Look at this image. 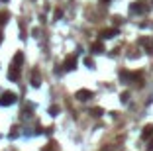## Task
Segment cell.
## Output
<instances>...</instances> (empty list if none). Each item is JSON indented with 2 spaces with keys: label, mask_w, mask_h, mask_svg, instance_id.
<instances>
[{
  "label": "cell",
  "mask_w": 153,
  "mask_h": 151,
  "mask_svg": "<svg viewBox=\"0 0 153 151\" xmlns=\"http://www.w3.org/2000/svg\"><path fill=\"white\" fill-rule=\"evenodd\" d=\"M16 102V94L14 92H2L0 94V106H12Z\"/></svg>",
  "instance_id": "obj_1"
},
{
  "label": "cell",
  "mask_w": 153,
  "mask_h": 151,
  "mask_svg": "<svg viewBox=\"0 0 153 151\" xmlns=\"http://www.w3.org/2000/svg\"><path fill=\"white\" fill-rule=\"evenodd\" d=\"M63 69H65V71H73V69H77V57H75V55H69V57L63 61Z\"/></svg>",
  "instance_id": "obj_2"
},
{
  "label": "cell",
  "mask_w": 153,
  "mask_h": 151,
  "mask_svg": "<svg viewBox=\"0 0 153 151\" xmlns=\"http://www.w3.org/2000/svg\"><path fill=\"white\" fill-rule=\"evenodd\" d=\"M8 79L10 80H18L20 79V65H10V71H8Z\"/></svg>",
  "instance_id": "obj_3"
},
{
  "label": "cell",
  "mask_w": 153,
  "mask_h": 151,
  "mask_svg": "<svg viewBox=\"0 0 153 151\" xmlns=\"http://www.w3.org/2000/svg\"><path fill=\"white\" fill-rule=\"evenodd\" d=\"M92 96H94L92 90H87V88H80V90H77V98L82 100V102H85V100H90Z\"/></svg>",
  "instance_id": "obj_4"
},
{
  "label": "cell",
  "mask_w": 153,
  "mask_h": 151,
  "mask_svg": "<svg viewBox=\"0 0 153 151\" xmlns=\"http://www.w3.org/2000/svg\"><path fill=\"white\" fill-rule=\"evenodd\" d=\"M145 2H133L132 6H130V12L132 14H141V12H145V6H143Z\"/></svg>",
  "instance_id": "obj_5"
},
{
  "label": "cell",
  "mask_w": 153,
  "mask_h": 151,
  "mask_svg": "<svg viewBox=\"0 0 153 151\" xmlns=\"http://www.w3.org/2000/svg\"><path fill=\"white\" fill-rule=\"evenodd\" d=\"M41 85V79H39V73L33 71L32 73V86H39Z\"/></svg>",
  "instance_id": "obj_6"
},
{
  "label": "cell",
  "mask_w": 153,
  "mask_h": 151,
  "mask_svg": "<svg viewBox=\"0 0 153 151\" xmlns=\"http://www.w3.org/2000/svg\"><path fill=\"white\" fill-rule=\"evenodd\" d=\"M12 63H14V65H22V63H24V53H22V51H18L16 55H14Z\"/></svg>",
  "instance_id": "obj_7"
},
{
  "label": "cell",
  "mask_w": 153,
  "mask_h": 151,
  "mask_svg": "<svg viewBox=\"0 0 153 151\" xmlns=\"http://www.w3.org/2000/svg\"><path fill=\"white\" fill-rule=\"evenodd\" d=\"M100 35H102L104 40H106V37H114V35H118V30H114V28H112V30H104Z\"/></svg>",
  "instance_id": "obj_8"
},
{
  "label": "cell",
  "mask_w": 153,
  "mask_h": 151,
  "mask_svg": "<svg viewBox=\"0 0 153 151\" xmlns=\"http://www.w3.org/2000/svg\"><path fill=\"white\" fill-rule=\"evenodd\" d=\"M151 133H153V126H145V128H143V133H141V138L147 139V138H151Z\"/></svg>",
  "instance_id": "obj_9"
},
{
  "label": "cell",
  "mask_w": 153,
  "mask_h": 151,
  "mask_svg": "<svg viewBox=\"0 0 153 151\" xmlns=\"http://www.w3.org/2000/svg\"><path fill=\"white\" fill-rule=\"evenodd\" d=\"M90 49H92V53H102V49H104V47H102V43H98V41H96V43H92V47H90Z\"/></svg>",
  "instance_id": "obj_10"
},
{
  "label": "cell",
  "mask_w": 153,
  "mask_h": 151,
  "mask_svg": "<svg viewBox=\"0 0 153 151\" xmlns=\"http://www.w3.org/2000/svg\"><path fill=\"white\" fill-rule=\"evenodd\" d=\"M49 114H51V116H57V114H59V106H51V108H49Z\"/></svg>",
  "instance_id": "obj_11"
},
{
  "label": "cell",
  "mask_w": 153,
  "mask_h": 151,
  "mask_svg": "<svg viewBox=\"0 0 153 151\" xmlns=\"http://www.w3.org/2000/svg\"><path fill=\"white\" fill-rule=\"evenodd\" d=\"M90 114H92V116H102V108H92Z\"/></svg>",
  "instance_id": "obj_12"
},
{
  "label": "cell",
  "mask_w": 153,
  "mask_h": 151,
  "mask_svg": "<svg viewBox=\"0 0 153 151\" xmlns=\"http://www.w3.org/2000/svg\"><path fill=\"white\" fill-rule=\"evenodd\" d=\"M6 20H8V14H6V12L0 14V24H6Z\"/></svg>",
  "instance_id": "obj_13"
},
{
  "label": "cell",
  "mask_w": 153,
  "mask_h": 151,
  "mask_svg": "<svg viewBox=\"0 0 153 151\" xmlns=\"http://www.w3.org/2000/svg\"><path fill=\"white\" fill-rule=\"evenodd\" d=\"M51 145H53V143H49L47 147H43V151H53V147H51Z\"/></svg>",
  "instance_id": "obj_14"
},
{
  "label": "cell",
  "mask_w": 153,
  "mask_h": 151,
  "mask_svg": "<svg viewBox=\"0 0 153 151\" xmlns=\"http://www.w3.org/2000/svg\"><path fill=\"white\" fill-rule=\"evenodd\" d=\"M147 151H153V139L149 141V147H147Z\"/></svg>",
  "instance_id": "obj_15"
},
{
  "label": "cell",
  "mask_w": 153,
  "mask_h": 151,
  "mask_svg": "<svg viewBox=\"0 0 153 151\" xmlns=\"http://www.w3.org/2000/svg\"><path fill=\"white\" fill-rule=\"evenodd\" d=\"M0 43H2V33H0Z\"/></svg>",
  "instance_id": "obj_16"
},
{
  "label": "cell",
  "mask_w": 153,
  "mask_h": 151,
  "mask_svg": "<svg viewBox=\"0 0 153 151\" xmlns=\"http://www.w3.org/2000/svg\"><path fill=\"white\" fill-rule=\"evenodd\" d=\"M4 2H8V0H4Z\"/></svg>",
  "instance_id": "obj_17"
}]
</instances>
